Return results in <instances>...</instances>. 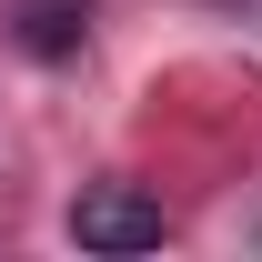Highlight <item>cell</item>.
Masks as SVG:
<instances>
[{
    "label": "cell",
    "mask_w": 262,
    "mask_h": 262,
    "mask_svg": "<svg viewBox=\"0 0 262 262\" xmlns=\"http://www.w3.org/2000/svg\"><path fill=\"white\" fill-rule=\"evenodd\" d=\"M71 242L81 252H151L162 242V202L141 192V182H91V192L71 202Z\"/></svg>",
    "instance_id": "obj_1"
},
{
    "label": "cell",
    "mask_w": 262,
    "mask_h": 262,
    "mask_svg": "<svg viewBox=\"0 0 262 262\" xmlns=\"http://www.w3.org/2000/svg\"><path fill=\"white\" fill-rule=\"evenodd\" d=\"M91 40V0H20V51L31 61H71Z\"/></svg>",
    "instance_id": "obj_2"
}]
</instances>
